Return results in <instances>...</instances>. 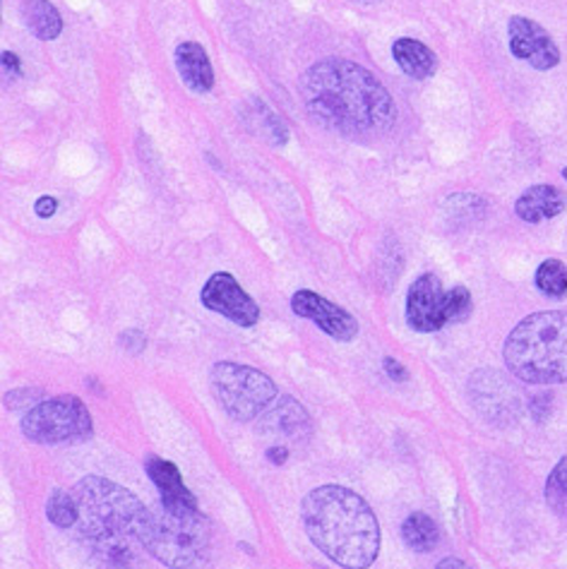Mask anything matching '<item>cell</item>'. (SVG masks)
<instances>
[{"instance_id": "ba28073f", "label": "cell", "mask_w": 567, "mask_h": 569, "mask_svg": "<svg viewBox=\"0 0 567 569\" xmlns=\"http://www.w3.org/2000/svg\"><path fill=\"white\" fill-rule=\"evenodd\" d=\"M406 324L414 332L431 334L447 327V291L435 275H421L406 291Z\"/></svg>"}, {"instance_id": "f1b7e54d", "label": "cell", "mask_w": 567, "mask_h": 569, "mask_svg": "<svg viewBox=\"0 0 567 569\" xmlns=\"http://www.w3.org/2000/svg\"><path fill=\"white\" fill-rule=\"evenodd\" d=\"M3 70H6V73H10V75H20L22 73V63H20V59L12 51L3 53Z\"/></svg>"}, {"instance_id": "3957f363", "label": "cell", "mask_w": 567, "mask_h": 569, "mask_svg": "<svg viewBox=\"0 0 567 569\" xmlns=\"http://www.w3.org/2000/svg\"><path fill=\"white\" fill-rule=\"evenodd\" d=\"M303 529L320 552L344 567L368 569L380 552L375 511L361 495L342 486H320L303 497Z\"/></svg>"}, {"instance_id": "ac0fdd59", "label": "cell", "mask_w": 567, "mask_h": 569, "mask_svg": "<svg viewBox=\"0 0 567 569\" xmlns=\"http://www.w3.org/2000/svg\"><path fill=\"white\" fill-rule=\"evenodd\" d=\"M145 468L154 486L159 488V497H166V500H195V495L183 483L176 464L162 457H150Z\"/></svg>"}, {"instance_id": "277c9868", "label": "cell", "mask_w": 567, "mask_h": 569, "mask_svg": "<svg viewBox=\"0 0 567 569\" xmlns=\"http://www.w3.org/2000/svg\"><path fill=\"white\" fill-rule=\"evenodd\" d=\"M503 359L513 377L527 385L567 382V310H544L524 318L507 334Z\"/></svg>"}, {"instance_id": "6da1fadb", "label": "cell", "mask_w": 567, "mask_h": 569, "mask_svg": "<svg viewBox=\"0 0 567 569\" xmlns=\"http://www.w3.org/2000/svg\"><path fill=\"white\" fill-rule=\"evenodd\" d=\"M310 116L351 139L385 137L396 123L394 99L371 70L347 59L310 65L299 80Z\"/></svg>"}, {"instance_id": "83f0119b", "label": "cell", "mask_w": 567, "mask_h": 569, "mask_svg": "<svg viewBox=\"0 0 567 569\" xmlns=\"http://www.w3.org/2000/svg\"><path fill=\"white\" fill-rule=\"evenodd\" d=\"M37 215L39 217H53L55 209H59V203L53 200V197H41V200H37Z\"/></svg>"}, {"instance_id": "30bf717a", "label": "cell", "mask_w": 567, "mask_h": 569, "mask_svg": "<svg viewBox=\"0 0 567 569\" xmlns=\"http://www.w3.org/2000/svg\"><path fill=\"white\" fill-rule=\"evenodd\" d=\"M507 34L509 53L517 61L529 63L534 70H542V73H548V70L560 65L558 44L538 22L524 15H515L507 22Z\"/></svg>"}, {"instance_id": "8fae6325", "label": "cell", "mask_w": 567, "mask_h": 569, "mask_svg": "<svg viewBox=\"0 0 567 569\" xmlns=\"http://www.w3.org/2000/svg\"><path fill=\"white\" fill-rule=\"evenodd\" d=\"M291 310L299 318L318 324V330L337 341H353L359 337V320L349 310L337 306L316 291H296L291 298Z\"/></svg>"}, {"instance_id": "d6986e66", "label": "cell", "mask_w": 567, "mask_h": 569, "mask_svg": "<svg viewBox=\"0 0 567 569\" xmlns=\"http://www.w3.org/2000/svg\"><path fill=\"white\" fill-rule=\"evenodd\" d=\"M402 538L406 548L414 552H431L441 544V529H437L433 517L423 515V511H414L402 524Z\"/></svg>"}, {"instance_id": "4dcf8cb0", "label": "cell", "mask_w": 567, "mask_h": 569, "mask_svg": "<svg viewBox=\"0 0 567 569\" xmlns=\"http://www.w3.org/2000/svg\"><path fill=\"white\" fill-rule=\"evenodd\" d=\"M435 569H474V567L466 565V562L460 560V558H443L441 562L435 565Z\"/></svg>"}, {"instance_id": "9c48e42d", "label": "cell", "mask_w": 567, "mask_h": 569, "mask_svg": "<svg viewBox=\"0 0 567 569\" xmlns=\"http://www.w3.org/2000/svg\"><path fill=\"white\" fill-rule=\"evenodd\" d=\"M200 301L207 310L219 312V315L238 327H246V330L260 322V306L252 301V296H248L229 272L212 275L203 287Z\"/></svg>"}, {"instance_id": "d6a6232c", "label": "cell", "mask_w": 567, "mask_h": 569, "mask_svg": "<svg viewBox=\"0 0 567 569\" xmlns=\"http://www.w3.org/2000/svg\"><path fill=\"white\" fill-rule=\"evenodd\" d=\"M563 178H565V180H567V166H565V168H563Z\"/></svg>"}, {"instance_id": "5bb4252c", "label": "cell", "mask_w": 567, "mask_h": 569, "mask_svg": "<svg viewBox=\"0 0 567 569\" xmlns=\"http://www.w3.org/2000/svg\"><path fill=\"white\" fill-rule=\"evenodd\" d=\"M567 209V197L556 185H532L524 190L515 203V215L527 224H542L560 217Z\"/></svg>"}, {"instance_id": "cb8c5ba5", "label": "cell", "mask_w": 567, "mask_h": 569, "mask_svg": "<svg viewBox=\"0 0 567 569\" xmlns=\"http://www.w3.org/2000/svg\"><path fill=\"white\" fill-rule=\"evenodd\" d=\"M474 298L466 287H452L447 291V322L457 324L472 315Z\"/></svg>"}, {"instance_id": "4316f807", "label": "cell", "mask_w": 567, "mask_h": 569, "mask_svg": "<svg viewBox=\"0 0 567 569\" xmlns=\"http://www.w3.org/2000/svg\"><path fill=\"white\" fill-rule=\"evenodd\" d=\"M382 368H385V373H388L394 382H404V380L409 377L406 368H404L400 361H396V359H390V355H388L385 361H382Z\"/></svg>"}, {"instance_id": "ffe728a7", "label": "cell", "mask_w": 567, "mask_h": 569, "mask_svg": "<svg viewBox=\"0 0 567 569\" xmlns=\"http://www.w3.org/2000/svg\"><path fill=\"white\" fill-rule=\"evenodd\" d=\"M267 425L275 431H281L284 435L303 437L310 431V418L299 402L287 396V400H281V404H277L272 408V414L267 416Z\"/></svg>"}, {"instance_id": "4fadbf2b", "label": "cell", "mask_w": 567, "mask_h": 569, "mask_svg": "<svg viewBox=\"0 0 567 569\" xmlns=\"http://www.w3.org/2000/svg\"><path fill=\"white\" fill-rule=\"evenodd\" d=\"M174 63L183 84L195 94L215 90V68L209 63L207 51L197 41H183L174 51Z\"/></svg>"}, {"instance_id": "7a4b0ae2", "label": "cell", "mask_w": 567, "mask_h": 569, "mask_svg": "<svg viewBox=\"0 0 567 569\" xmlns=\"http://www.w3.org/2000/svg\"><path fill=\"white\" fill-rule=\"evenodd\" d=\"M73 497L82 536L113 567H127L140 550H147L154 511L131 490L102 476H84Z\"/></svg>"}, {"instance_id": "9a60e30c", "label": "cell", "mask_w": 567, "mask_h": 569, "mask_svg": "<svg viewBox=\"0 0 567 569\" xmlns=\"http://www.w3.org/2000/svg\"><path fill=\"white\" fill-rule=\"evenodd\" d=\"M392 59L396 65H400L402 73L409 75L411 80H429L437 70V59L433 49H429L423 41H416L411 37H402L394 41Z\"/></svg>"}, {"instance_id": "1f68e13d", "label": "cell", "mask_w": 567, "mask_h": 569, "mask_svg": "<svg viewBox=\"0 0 567 569\" xmlns=\"http://www.w3.org/2000/svg\"><path fill=\"white\" fill-rule=\"evenodd\" d=\"M351 3H359V6H375L380 0H351Z\"/></svg>"}, {"instance_id": "484cf974", "label": "cell", "mask_w": 567, "mask_h": 569, "mask_svg": "<svg viewBox=\"0 0 567 569\" xmlns=\"http://www.w3.org/2000/svg\"><path fill=\"white\" fill-rule=\"evenodd\" d=\"M145 344H147L145 334L137 332V330H127V332H123V334H121V346H123V349H127L131 353L145 351Z\"/></svg>"}, {"instance_id": "603a6c76", "label": "cell", "mask_w": 567, "mask_h": 569, "mask_svg": "<svg viewBox=\"0 0 567 569\" xmlns=\"http://www.w3.org/2000/svg\"><path fill=\"white\" fill-rule=\"evenodd\" d=\"M546 505L556 511L558 517H567V454L553 466L546 478Z\"/></svg>"}, {"instance_id": "8992f818", "label": "cell", "mask_w": 567, "mask_h": 569, "mask_svg": "<svg viewBox=\"0 0 567 569\" xmlns=\"http://www.w3.org/2000/svg\"><path fill=\"white\" fill-rule=\"evenodd\" d=\"M212 392L234 421H252L277 400V385L262 370L248 368L244 363L219 361L212 368Z\"/></svg>"}, {"instance_id": "5b68a950", "label": "cell", "mask_w": 567, "mask_h": 569, "mask_svg": "<svg viewBox=\"0 0 567 569\" xmlns=\"http://www.w3.org/2000/svg\"><path fill=\"white\" fill-rule=\"evenodd\" d=\"M154 529L147 552L168 569H207L212 562V534L197 500H166L152 507Z\"/></svg>"}, {"instance_id": "52a82bcc", "label": "cell", "mask_w": 567, "mask_h": 569, "mask_svg": "<svg viewBox=\"0 0 567 569\" xmlns=\"http://www.w3.org/2000/svg\"><path fill=\"white\" fill-rule=\"evenodd\" d=\"M94 433L90 408L73 394H61L32 406L22 418V435L37 445L87 443Z\"/></svg>"}, {"instance_id": "e0dca14e", "label": "cell", "mask_w": 567, "mask_h": 569, "mask_svg": "<svg viewBox=\"0 0 567 569\" xmlns=\"http://www.w3.org/2000/svg\"><path fill=\"white\" fill-rule=\"evenodd\" d=\"M24 24L39 41H53L63 32V18L51 0H22L20 3Z\"/></svg>"}, {"instance_id": "44dd1931", "label": "cell", "mask_w": 567, "mask_h": 569, "mask_svg": "<svg viewBox=\"0 0 567 569\" xmlns=\"http://www.w3.org/2000/svg\"><path fill=\"white\" fill-rule=\"evenodd\" d=\"M534 283L546 298H565L567 296V265L558 258L544 260L536 267Z\"/></svg>"}, {"instance_id": "d4e9b609", "label": "cell", "mask_w": 567, "mask_h": 569, "mask_svg": "<svg viewBox=\"0 0 567 569\" xmlns=\"http://www.w3.org/2000/svg\"><path fill=\"white\" fill-rule=\"evenodd\" d=\"M44 402V390H32V387H27V390H12V392H8L6 394V406L10 408V411H16V408H22V406H30V404H41Z\"/></svg>"}, {"instance_id": "f546056e", "label": "cell", "mask_w": 567, "mask_h": 569, "mask_svg": "<svg viewBox=\"0 0 567 569\" xmlns=\"http://www.w3.org/2000/svg\"><path fill=\"white\" fill-rule=\"evenodd\" d=\"M267 459L272 462V464H277V466H281L284 462L289 459V449H287V447H281V445L269 447V449H267Z\"/></svg>"}, {"instance_id": "7402d4cb", "label": "cell", "mask_w": 567, "mask_h": 569, "mask_svg": "<svg viewBox=\"0 0 567 569\" xmlns=\"http://www.w3.org/2000/svg\"><path fill=\"white\" fill-rule=\"evenodd\" d=\"M47 517L53 526H59V529H73L80 521V511L73 493L68 495L65 490H53L47 503Z\"/></svg>"}, {"instance_id": "7c38bea8", "label": "cell", "mask_w": 567, "mask_h": 569, "mask_svg": "<svg viewBox=\"0 0 567 569\" xmlns=\"http://www.w3.org/2000/svg\"><path fill=\"white\" fill-rule=\"evenodd\" d=\"M470 390H472V400L476 408L484 416L493 421L517 416L519 396H517V390L513 387V382H509L505 375L495 373V370H478L476 375H472Z\"/></svg>"}, {"instance_id": "2e32d148", "label": "cell", "mask_w": 567, "mask_h": 569, "mask_svg": "<svg viewBox=\"0 0 567 569\" xmlns=\"http://www.w3.org/2000/svg\"><path fill=\"white\" fill-rule=\"evenodd\" d=\"M244 123L252 135H258L260 139H265L267 145L272 147H284L289 142V133H287V125L277 116V113L269 108L262 99L252 96L248 99V104L244 106Z\"/></svg>"}]
</instances>
